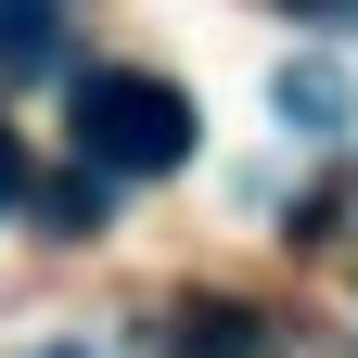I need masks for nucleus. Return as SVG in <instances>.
Returning a JSON list of instances; mask_svg holds the SVG:
<instances>
[{
    "mask_svg": "<svg viewBox=\"0 0 358 358\" xmlns=\"http://www.w3.org/2000/svg\"><path fill=\"white\" fill-rule=\"evenodd\" d=\"M64 128H77L90 179H166V166H192V90L154 77V64H90L64 90Z\"/></svg>",
    "mask_w": 358,
    "mask_h": 358,
    "instance_id": "nucleus-1",
    "label": "nucleus"
},
{
    "mask_svg": "<svg viewBox=\"0 0 358 358\" xmlns=\"http://www.w3.org/2000/svg\"><path fill=\"white\" fill-rule=\"evenodd\" d=\"M64 52V0H0V77H52Z\"/></svg>",
    "mask_w": 358,
    "mask_h": 358,
    "instance_id": "nucleus-2",
    "label": "nucleus"
},
{
    "mask_svg": "<svg viewBox=\"0 0 358 358\" xmlns=\"http://www.w3.org/2000/svg\"><path fill=\"white\" fill-rule=\"evenodd\" d=\"M243 345H256L243 307H192V333H179V358H243Z\"/></svg>",
    "mask_w": 358,
    "mask_h": 358,
    "instance_id": "nucleus-3",
    "label": "nucleus"
},
{
    "mask_svg": "<svg viewBox=\"0 0 358 358\" xmlns=\"http://www.w3.org/2000/svg\"><path fill=\"white\" fill-rule=\"evenodd\" d=\"M282 103H294V115H345V90H333L320 64H294V77H282Z\"/></svg>",
    "mask_w": 358,
    "mask_h": 358,
    "instance_id": "nucleus-4",
    "label": "nucleus"
},
{
    "mask_svg": "<svg viewBox=\"0 0 358 358\" xmlns=\"http://www.w3.org/2000/svg\"><path fill=\"white\" fill-rule=\"evenodd\" d=\"M0 205H26V141L0 128Z\"/></svg>",
    "mask_w": 358,
    "mask_h": 358,
    "instance_id": "nucleus-5",
    "label": "nucleus"
},
{
    "mask_svg": "<svg viewBox=\"0 0 358 358\" xmlns=\"http://www.w3.org/2000/svg\"><path fill=\"white\" fill-rule=\"evenodd\" d=\"M294 13H358V0H294Z\"/></svg>",
    "mask_w": 358,
    "mask_h": 358,
    "instance_id": "nucleus-6",
    "label": "nucleus"
},
{
    "mask_svg": "<svg viewBox=\"0 0 358 358\" xmlns=\"http://www.w3.org/2000/svg\"><path fill=\"white\" fill-rule=\"evenodd\" d=\"M52 358H90V345H52Z\"/></svg>",
    "mask_w": 358,
    "mask_h": 358,
    "instance_id": "nucleus-7",
    "label": "nucleus"
}]
</instances>
